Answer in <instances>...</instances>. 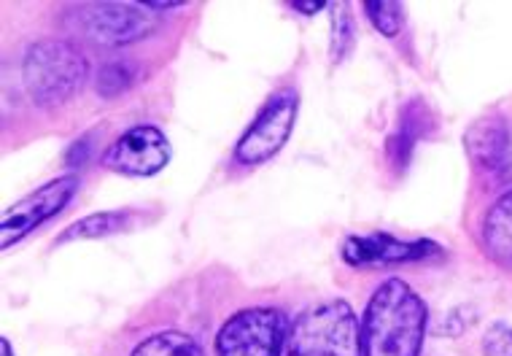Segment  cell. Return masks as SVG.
Here are the masks:
<instances>
[{
    "instance_id": "obj_1",
    "label": "cell",
    "mask_w": 512,
    "mask_h": 356,
    "mask_svg": "<svg viewBox=\"0 0 512 356\" xmlns=\"http://www.w3.org/2000/svg\"><path fill=\"white\" fill-rule=\"evenodd\" d=\"M429 308L402 278L375 289L362 319L364 356H421Z\"/></svg>"
},
{
    "instance_id": "obj_2",
    "label": "cell",
    "mask_w": 512,
    "mask_h": 356,
    "mask_svg": "<svg viewBox=\"0 0 512 356\" xmlns=\"http://www.w3.org/2000/svg\"><path fill=\"white\" fill-rule=\"evenodd\" d=\"M89 76L87 57L60 38H46L27 49L22 63L27 95L36 106H60L71 100Z\"/></svg>"
},
{
    "instance_id": "obj_3",
    "label": "cell",
    "mask_w": 512,
    "mask_h": 356,
    "mask_svg": "<svg viewBox=\"0 0 512 356\" xmlns=\"http://www.w3.org/2000/svg\"><path fill=\"white\" fill-rule=\"evenodd\" d=\"M286 356H364L362 324L345 300L313 305L297 316Z\"/></svg>"
},
{
    "instance_id": "obj_4",
    "label": "cell",
    "mask_w": 512,
    "mask_h": 356,
    "mask_svg": "<svg viewBox=\"0 0 512 356\" xmlns=\"http://www.w3.org/2000/svg\"><path fill=\"white\" fill-rule=\"evenodd\" d=\"M68 25L92 44L124 46L151 36L159 17L146 3H84L68 17Z\"/></svg>"
},
{
    "instance_id": "obj_5",
    "label": "cell",
    "mask_w": 512,
    "mask_h": 356,
    "mask_svg": "<svg viewBox=\"0 0 512 356\" xmlns=\"http://www.w3.org/2000/svg\"><path fill=\"white\" fill-rule=\"evenodd\" d=\"M286 316L275 308H246L224 321L216 356H281L289 340Z\"/></svg>"
},
{
    "instance_id": "obj_6",
    "label": "cell",
    "mask_w": 512,
    "mask_h": 356,
    "mask_svg": "<svg viewBox=\"0 0 512 356\" xmlns=\"http://www.w3.org/2000/svg\"><path fill=\"white\" fill-rule=\"evenodd\" d=\"M297 111H300V98L294 89H283L273 95L235 146V160L240 165H262L275 157L292 135Z\"/></svg>"
},
{
    "instance_id": "obj_7",
    "label": "cell",
    "mask_w": 512,
    "mask_h": 356,
    "mask_svg": "<svg viewBox=\"0 0 512 356\" xmlns=\"http://www.w3.org/2000/svg\"><path fill=\"white\" fill-rule=\"evenodd\" d=\"M76 189H79V176H60L44 187H38L33 195H27L17 205H11L3 216V227H0L3 230V249H11L14 243L27 238L36 227L60 214L62 208L71 203Z\"/></svg>"
},
{
    "instance_id": "obj_8",
    "label": "cell",
    "mask_w": 512,
    "mask_h": 356,
    "mask_svg": "<svg viewBox=\"0 0 512 356\" xmlns=\"http://www.w3.org/2000/svg\"><path fill=\"white\" fill-rule=\"evenodd\" d=\"M170 162V143L162 130L154 125H138L111 143L103 157L108 170L124 176H154Z\"/></svg>"
},
{
    "instance_id": "obj_9",
    "label": "cell",
    "mask_w": 512,
    "mask_h": 356,
    "mask_svg": "<svg viewBox=\"0 0 512 356\" xmlns=\"http://www.w3.org/2000/svg\"><path fill=\"white\" fill-rule=\"evenodd\" d=\"M440 246L432 241H399L386 232L375 235H354L345 241L343 257L351 265H397V262H418V259L440 257Z\"/></svg>"
},
{
    "instance_id": "obj_10",
    "label": "cell",
    "mask_w": 512,
    "mask_h": 356,
    "mask_svg": "<svg viewBox=\"0 0 512 356\" xmlns=\"http://www.w3.org/2000/svg\"><path fill=\"white\" fill-rule=\"evenodd\" d=\"M510 127L502 119H480L467 133V152L477 168L488 173L491 178H499L502 173L504 154L510 143Z\"/></svg>"
},
{
    "instance_id": "obj_11",
    "label": "cell",
    "mask_w": 512,
    "mask_h": 356,
    "mask_svg": "<svg viewBox=\"0 0 512 356\" xmlns=\"http://www.w3.org/2000/svg\"><path fill=\"white\" fill-rule=\"evenodd\" d=\"M483 246L494 262L512 270V189L488 208L483 219Z\"/></svg>"
},
{
    "instance_id": "obj_12",
    "label": "cell",
    "mask_w": 512,
    "mask_h": 356,
    "mask_svg": "<svg viewBox=\"0 0 512 356\" xmlns=\"http://www.w3.org/2000/svg\"><path fill=\"white\" fill-rule=\"evenodd\" d=\"M429 127H432L429 108H424V103L413 100V103L402 111V122H399L397 133L391 135L389 141V157L394 160V165L405 168L407 162H410V154H413L415 143L429 133Z\"/></svg>"
},
{
    "instance_id": "obj_13",
    "label": "cell",
    "mask_w": 512,
    "mask_h": 356,
    "mask_svg": "<svg viewBox=\"0 0 512 356\" xmlns=\"http://www.w3.org/2000/svg\"><path fill=\"white\" fill-rule=\"evenodd\" d=\"M133 356H205L195 338H189L184 332H157L133 351Z\"/></svg>"
},
{
    "instance_id": "obj_14",
    "label": "cell",
    "mask_w": 512,
    "mask_h": 356,
    "mask_svg": "<svg viewBox=\"0 0 512 356\" xmlns=\"http://www.w3.org/2000/svg\"><path fill=\"white\" fill-rule=\"evenodd\" d=\"M130 222V214L124 211H106V214H92L81 222L71 224L68 232H62L60 243L76 241V238H103V235H111V232H119L127 227Z\"/></svg>"
},
{
    "instance_id": "obj_15",
    "label": "cell",
    "mask_w": 512,
    "mask_h": 356,
    "mask_svg": "<svg viewBox=\"0 0 512 356\" xmlns=\"http://www.w3.org/2000/svg\"><path fill=\"white\" fill-rule=\"evenodd\" d=\"M135 76H138V68L130 60H114V63L100 68L98 92L103 98H116V95H122L124 89L133 84Z\"/></svg>"
},
{
    "instance_id": "obj_16",
    "label": "cell",
    "mask_w": 512,
    "mask_h": 356,
    "mask_svg": "<svg viewBox=\"0 0 512 356\" xmlns=\"http://www.w3.org/2000/svg\"><path fill=\"white\" fill-rule=\"evenodd\" d=\"M364 11H367V17H370L378 33L389 38L399 36L402 22H405V9L399 3H394V0H375V3H364Z\"/></svg>"
},
{
    "instance_id": "obj_17",
    "label": "cell",
    "mask_w": 512,
    "mask_h": 356,
    "mask_svg": "<svg viewBox=\"0 0 512 356\" xmlns=\"http://www.w3.org/2000/svg\"><path fill=\"white\" fill-rule=\"evenodd\" d=\"M332 27H335V38H332V54L335 60H343L348 49H351V41H354V30H351V17H348V9L345 6H335V17H332Z\"/></svg>"
},
{
    "instance_id": "obj_18",
    "label": "cell",
    "mask_w": 512,
    "mask_h": 356,
    "mask_svg": "<svg viewBox=\"0 0 512 356\" xmlns=\"http://www.w3.org/2000/svg\"><path fill=\"white\" fill-rule=\"evenodd\" d=\"M483 356H512V327L494 324L483 338Z\"/></svg>"
},
{
    "instance_id": "obj_19",
    "label": "cell",
    "mask_w": 512,
    "mask_h": 356,
    "mask_svg": "<svg viewBox=\"0 0 512 356\" xmlns=\"http://www.w3.org/2000/svg\"><path fill=\"white\" fill-rule=\"evenodd\" d=\"M294 9L308 11V14H316V11L327 9V3H302V0H297V3H294Z\"/></svg>"
},
{
    "instance_id": "obj_20",
    "label": "cell",
    "mask_w": 512,
    "mask_h": 356,
    "mask_svg": "<svg viewBox=\"0 0 512 356\" xmlns=\"http://www.w3.org/2000/svg\"><path fill=\"white\" fill-rule=\"evenodd\" d=\"M3 356H14V354H11V343H9V338H3Z\"/></svg>"
}]
</instances>
